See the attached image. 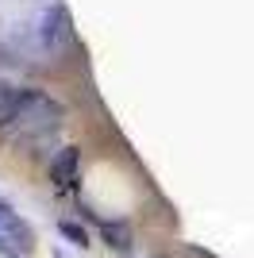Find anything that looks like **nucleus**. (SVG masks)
<instances>
[{
  "mask_svg": "<svg viewBox=\"0 0 254 258\" xmlns=\"http://www.w3.org/2000/svg\"><path fill=\"white\" fill-rule=\"evenodd\" d=\"M62 104L42 93V89H20V97L12 104V112L0 119V143H8L12 151H20L23 158H39L42 151H50L62 131Z\"/></svg>",
  "mask_w": 254,
  "mask_h": 258,
  "instance_id": "obj_1",
  "label": "nucleus"
},
{
  "mask_svg": "<svg viewBox=\"0 0 254 258\" xmlns=\"http://www.w3.org/2000/svg\"><path fill=\"white\" fill-rule=\"evenodd\" d=\"M0 235L8 239L20 254H31V247H35V231L27 227V220L12 205H4V201H0Z\"/></svg>",
  "mask_w": 254,
  "mask_h": 258,
  "instance_id": "obj_2",
  "label": "nucleus"
},
{
  "mask_svg": "<svg viewBox=\"0 0 254 258\" xmlns=\"http://www.w3.org/2000/svg\"><path fill=\"white\" fill-rule=\"evenodd\" d=\"M77 170H81V151H77V147H62V151L50 158L54 189H74L77 185Z\"/></svg>",
  "mask_w": 254,
  "mask_h": 258,
  "instance_id": "obj_3",
  "label": "nucleus"
},
{
  "mask_svg": "<svg viewBox=\"0 0 254 258\" xmlns=\"http://www.w3.org/2000/svg\"><path fill=\"white\" fill-rule=\"evenodd\" d=\"M100 239H104V247H112L119 254V250H131L135 247V231H131V224H123V220H104L100 224Z\"/></svg>",
  "mask_w": 254,
  "mask_h": 258,
  "instance_id": "obj_4",
  "label": "nucleus"
},
{
  "mask_svg": "<svg viewBox=\"0 0 254 258\" xmlns=\"http://www.w3.org/2000/svg\"><path fill=\"white\" fill-rule=\"evenodd\" d=\"M42 39H46V46H50V50H58V46L70 43V16H66V8H50V12H46Z\"/></svg>",
  "mask_w": 254,
  "mask_h": 258,
  "instance_id": "obj_5",
  "label": "nucleus"
},
{
  "mask_svg": "<svg viewBox=\"0 0 254 258\" xmlns=\"http://www.w3.org/2000/svg\"><path fill=\"white\" fill-rule=\"evenodd\" d=\"M58 231H62V235L70 239L74 247H89V231H85V227H77V224H70V220H62V224H58Z\"/></svg>",
  "mask_w": 254,
  "mask_h": 258,
  "instance_id": "obj_6",
  "label": "nucleus"
},
{
  "mask_svg": "<svg viewBox=\"0 0 254 258\" xmlns=\"http://www.w3.org/2000/svg\"><path fill=\"white\" fill-rule=\"evenodd\" d=\"M16 97H20V89L12 85V81H4V77H0V119L8 116L12 112V104H16Z\"/></svg>",
  "mask_w": 254,
  "mask_h": 258,
  "instance_id": "obj_7",
  "label": "nucleus"
},
{
  "mask_svg": "<svg viewBox=\"0 0 254 258\" xmlns=\"http://www.w3.org/2000/svg\"><path fill=\"white\" fill-rule=\"evenodd\" d=\"M0 254H4V258H23V254H20L16 247H12V243H8L4 235H0Z\"/></svg>",
  "mask_w": 254,
  "mask_h": 258,
  "instance_id": "obj_8",
  "label": "nucleus"
},
{
  "mask_svg": "<svg viewBox=\"0 0 254 258\" xmlns=\"http://www.w3.org/2000/svg\"><path fill=\"white\" fill-rule=\"evenodd\" d=\"M123 258H131V254H123Z\"/></svg>",
  "mask_w": 254,
  "mask_h": 258,
  "instance_id": "obj_9",
  "label": "nucleus"
}]
</instances>
